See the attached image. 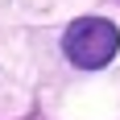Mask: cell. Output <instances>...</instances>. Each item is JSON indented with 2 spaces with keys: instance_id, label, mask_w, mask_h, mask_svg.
I'll return each instance as SVG.
<instances>
[{
  "instance_id": "6da1fadb",
  "label": "cell",
  "mask_w": 120,
  "mask_h": 120,
  "mask_svg": "<svg viewBox=\"0 0 120 120\" xmlns=\"http://www.w3.org/2000/svg\"><path fill=\"white\" fill-rule=\"evenodd\" d=\"M66 58L75 66H83V71H99V66H108L116 58L120 50V29L108 21V17H83V21H75L66 29Z\"/></svg>"
}]
</instances>
